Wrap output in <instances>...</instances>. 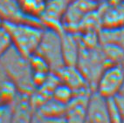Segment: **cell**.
I'll return each mask as SVG.
<instances>
[{
    "mask_svg": "<svg viewBox=\"0 0 124 123\" xmlns=\"http://www.w3.org/2000/svg\"><path fill=\"white\" fill-rule=\"evenodd\" d=\"M0 65L7 78L15 84L20 92L31 93L34 91L32 73L28 58L11 46L0 57Z\"/></svg>",
    "mask_w": 124,
    "mask_h": 123,
    "instance_id": "cell-1",
    "label": "cell"
},
{
    "mask_svg": "<svg viewBox=\"0 0 124 123\" xmlns=\"http://www.w3.org/2000/svg\"><path fill=\"white\" fill-rule=\"evenodd\" d=\"M15 49L29 58L34 54L42 38L44 28L40 24L29 22H5Z\"/></svg>",
    "mask_w": 124,
    "mask_h": 123,
    "instance_id": "cell-2",
    "label": "cell"
},
{
    "mask_svg": "<svg viewBox=\"0 0 124 123\" xmlns=\"http://www.w3.org/2000/svg\"><path fill=\"white\" fill-rule=\"evenodd\" d=\"M47 62L52 73H56L65 66L61 49L60 31L51 28L44 29L42 38L36 53Z\"/></svg>",
    "mask_w": 124,
    "mask_h": 123,
    "instance_id": "cell-3",
    "label": "cell"
},
{
    "mask_svg": "<svg viewBox=\"0 0 124 123\" xmlns=\"http://www.w3.org/2000/svg\"><path fill=\"white\" fill-rule=\"evenodd\" d=\"M124 87V66L122 63L109 64L103 69L96 83L95 91L106 98L115 97Z\"/></svg>",
    "mask_w": 124,
    "mask_h": 123,
    "instance_id": "cell-4",
    "label": "cell"
},
{
    "mask_svg": "<svg viewBox=\"0 0 124 123\" xmlns=\"http://www.w3.org/2000/svg\"><path fill=\"white\" fill-rule=\"evenodd\" d=\"M99 7L95 0H72L62 19L63 30L77 32L83 19Z\"/></svg>",
    "mask_w": 124,
    "mask_h": 123,
    "instance_id": "cell-5",
    "label": "cell"
},
{
    "mask_svg": "<svg viewBox=\"0 0 124 123\" xmlns=\"http://www.w3.org/2000/svg\"><path fill=\"white\" fill-rule=\"evenodd\" d=\"M72 0H47L44 13L40 17L41 24L58 31H63L62 19Z\"/></svg>",
    "mask_w": 124,
    "mask_h": 123,
    "instance_id": "cell-6",
    "label": "cell"
},
{
    "mask_svg": "<svg viewBox=\"0 0 124 123\" xmlns=\"http://www.w3.org/2000/svg\"><path fill=\"white\" fill-rule=\"evenodd\" d=\"M86 121L88 122H108V98L102 96L97 91L90 92L86 107Z\"/></svg>",
    "mask_w": 124,
    "mask_h": 123,
    "instance_id": "cell-7",
    "label": "cell"
},
{
    "mask_svg": "<svg viewBox=\"0 0 124 123\" xmlns=\"http://www.w3.org/2000/svg\"><path fill=\"white\" fill-rule=\"evenodd\" d=\"M62 56L65 66H76L80 53V42L77 32L63 30L60 31Z\"/></svg>",
    "mask_w": 124,
    "mask_h": 123,
    "instance_id": "cell-8",
    "label": "cell"
},
{
    "mask_svg": "<svg viewBox=\"0 0 124 123\" xmlns=\"http://www.w3.org/2000/svg\"><path fill=\"white\" fill-rule=\"evenodd\" d=\"M90 92V91H83L74 93L73 98L66 105V121L73 122L86 121V107Z\"/></svg>",
    "mask_w": 124,
    "mask_h": 123,
    "instance_id": "cell-9",
    "label": "cell"
},
{
    "mask_svg": "<svg viewBox=\"0 0 124 123\" xmlns=\"http://www.w3.org/2000/svg\"><path fill=\"white\" fill-rule=\"evenodd\" d=\"M54 73L57 74L60 82L72 88L74 93L83 91H90L88 83L76 66H64Z\"/></svg>",
    "mask_w": 124,
    "mask_h": 123,
    "instance_id": "cell-10",
    "label": "cell"
},
{
    "mask_svg": "<svg viewBox=\"0 0 124 123\" xmlns=\"http://www.w3.org/2000/svg\"><path fill=\"white\" fill-rule=\"evenodd\" d=\"M65 111L66 105L51 98L37 108V111H35V116L38 117L39 121H66Z\"/></svg>",
    "mask_w": 124,
    "mask_h": 123,
    "instance_id": "cell-11",
    "label": "cell"
},
{
    "mask_svg": "<svg viewBox=\"0 0 124 123\" xmlns=\"http://www.w3.org/2000/svg\"><path fill=\"white\" fill-rule=\"evenodd\" d=\"M101 28L119 29L124 27V6L114 5L101 7Z\"/></svg>",
    "mask_w": 124,
    "mask_h": 123,
    "instance_id": "cell-12",
    "label": "cell"
},
{
    "mask_svg": "<svg viewBox=\"0 0 124 123\" xmlns=\"http://www.w3.org/2000/svg\"><path fill=\"white\" fill-rule=\"evenodd\" d=\"M0 17L5 22H29L42 24L27 18L21 11L17 0H0Z\"/></svg>",
    "mask_w": 124,
    "mask_h": 123,
    "instance_id": "cell-13",
    "label": "cell"
},
{
    "mask_svg": "<svg viewBox=\"0 0 124 123\" xmlns=\"http://www.w3.org/2000/svg\"><path fill=\"white\" fill-rule=\"evenodd\" d=\"M17 3L27 18L40 22L39 18L44 13L47 0H17Z\"/></svg>",
    "mask_w": 124,
    "mask_h": 123,
    "instance_id": "cell-14",
    "label": "cell"
},
{
    "mask_svg": "<svg viewBox=\"0 0 124 123\" xmlns=\"http://www.w3.org/2000/svg\"><path fill=\"white\" fill-rule=\"evenodd\" d=\"M101 50L109 64L122 63L124 59V49L116 43L101 44Z\"/></svg>",
    "mask_w": 124,
    "mask_h": 123,
    "instance_id": "cell-15",
    "label": "cell"
},
{
    "mask_svg": "<svg viewBox=\"0 0 124 123\" xmlns=\"http://www.w3.org/2000/svg\"><path fill=\"white\" fill-rule=\"evenodd\" d=\"M73 95H74V92L72 88L67 86L66 84L60 82L54 88L52 98L60 103L67 105L70 101V100L73 97Z\"/></svg>",
    "mask_w": 124,
    "mask_h": 123,
    "instance_id": "cell-16",
    "label": "cell"
},
{
    "mask_svg": "<svg viewBox=\"0 0 124 123\" xmlns=\"http://www.w3.org/2000/svg\"><path fill=\"white\" fill-rule=\"evenodd\" d=\"M12 46L11 36L5 25L0 27V57Z\"/></svg>",
    "mask_w": 124,
    "mask_h": 123,
    "instance_id": "cell-17",
    "label": "cell"
},
{
    "mask_svg": "<svg viewBox=\"0 0 124 123\" xmlns=\"http://www.w3.org/2000/svg\"><path fill=\"white\" fill-rule=\"evenodd\" d=\"M108 113L109 121H112V122H121L122 121L119 109H118V107L116 105L114 97L108 98Z\"/></svg>",
    "mask_w": 124,
    "mask_h": 123,
    "instance_id": "cell-18",
    "label": "cell"
},
{
    "mask_svg": "<svg viewBox=\"0 0 124 123\" xmlns=\"http://www.w3.org/2000/svg\"><path fill=\"white\" fill-rule=\"evenodd\" d=\"M12 121V109L11 104H0V122Z\"/></svg>",
    "mask_w": 124,
    "mask_h": 123,
    "instance_id": "cell-19",
    "label": "cell"
},
{
    "mask_svg": "<svg viewBox=\"0 0 124 123\" xmlns=\"http://www.w3.org/2000/svg\"><path fill=\"white\" fill-rule=\"evenodd\" d=\"M114 98H115L116 105L119 109L122 121H124V92H120L117 95H115Z\"/></svg>",
    "mask_w": 124,
    "mask_h": 123,
    "instance_id": "cell-20",
    "label": "cell"
},
{
    "mask_svg": "<svg viewBox=\"0 0 124 123\" xmlns=\"http://www.w3.org/2000/svg\"><path fill=\"white\" fill-rule=\"evenodd\" d=\"M6 79H8V78H7V76L5 75V72H4V70H3V68H2V66L0 65V86H2L3 83H4Z\"/></svg>",
    "mask_w": 124,
    "mask_h": 123,
    "instance_id": "cell-21",
    "label": "cell"
},
{
    "mask_svg": "<svg viewBox=\"0 0 124 123\" xmlns=\"http://www.w3.org/2000/svg\"><path fill=\"white\" fill-rule=\"evenodd\" d=\"M1 103H2V102H1V100H0V104H1Z\"/></svg>",
    "mask_w": 124,
    "mask_h": 123,
    "instance_id": "cell-22",
    "label": "cell"
}]
</instances>
